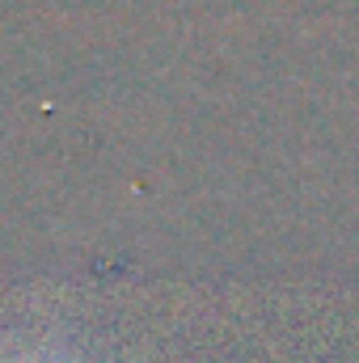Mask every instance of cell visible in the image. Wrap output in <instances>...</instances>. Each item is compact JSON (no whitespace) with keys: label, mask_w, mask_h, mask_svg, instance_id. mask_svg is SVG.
Instances as JSON below:
<instances>
[{"label":"cell","mask_w":359,"mask_h":363,"mask_svg":"<svg viewBox=\"0 0 359 363\" xmlns=\"http://www.w3.org/2000/svg\"><path fill=\"white\" fill-rule=\"evenodd\" d=\"M38 363H64V359H38Z\"/></svg>","instance_id":"obj_1"}]
</instances>
